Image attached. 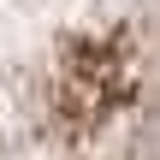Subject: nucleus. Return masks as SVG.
<instances>
[{
  "mask_svg": "<svg viewBox=\"0 0 160 160\" xmlns=\"http://www.w3.org/2000/svg\"><path fill=\"white\" fill-rule=\"evenodd\" d=\"M0 160H160V0H0Z\"/></svg>",
  "mask_w": 160,
  "mask_h": 160,
  "instance_id": "nucleus-1",
  "label": "nucleus"
}]
</instances>
